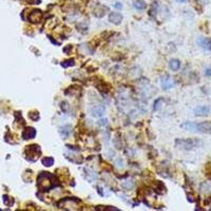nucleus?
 Masks as SVG:
<instances>
[{
	"label": "nucleus",
	"instance_id": "5",
	"mask_svg": "<svg viewBox=\"0 0 211 211\" xmlns=\"http://www.w3.org/2000/svg\"><path fill=\"white\" fill-rule=\"evenodd\" d=\"M161 84H162V88L164 90H169L174 86V80L172 77H170L169 75L163 76L162 80H161Z\"/></svg>",
	"mask_w": 211,
	"mask_h": 211
},
{
	"label": "nucleus",
	"instance_id": "9",
	"mask_svg": "<svg viewBox=\"0 0 211 211\" xmlns=\"http://www.w3.org/2000/svg\"><path fill=\"white\" fill-rule=\"evenodd\" d=\"M197 43L200 47H202L203 49L207 50V51H211V38H198Z\"/></svg>",
	"mask_w": 211,
	"mask_h": 211
},
{
	"label": "nucleus",
	"instance_id": "11",
	"mask_svg": "<svg viewBox=\"0 0 211 211\" xmlns=\"http://www.w3.org/2000/svg\"><path fill=\"white\" fill-rule=\"evenodd\" d=\"M72 132V127L70 125H66L63 127L59 128V134L63 138H68L70 135H71Z\"/></svg>",
	"mask_w": 211,
	"mask_h": 211
},
{
	"label": "nucleus",
	"instance_id": "7",
	"mask_svg": "<svg viewBox=\"0 0 211 211\" xmlns=\"http://www.w3.org/2000/svg\"><path fill=\"white\" fill-rule=\"evenodd\" d=\"M123 15H121V13H117V12H112V13H110V15H109V21L111 22V23L113 24H116V26H118V24L121 23V21H123Z\"/></svg>",
	"mask_w": 211,
	"mask_h": 211
},
{
	"label": "nucleus",
	"instance_id": "23",
	"mask_svg": "<svg viewBox=\"0 0 211 211\" xmlns=\"http://www.w3.org/2000/svg\"><path fill=\"white\" fill-rule=\"evenodd\" d=\"M176 1H177V2H185V1H186V0H176Z\"/></svg>",
	"mask_w": 211,
	"mask_h": 211
},
{
	"label": "nucleus",
	"instance_id": "20",
	"mask_svg": "<svg viewBox=\"0 0 211 211\" xmlns=\"http://www.w3.org/2000/svg\"><path fill=\"white\" fill-rule=\"evenodd\" d=\"M98 125L101 126V127H105V126L108 125V121H107V119H100V121H98Z\"/></svg>",
	"mask_w": 211,
	"mask_h": 211
},
{
	"label": "nucleus",
	"instance_id": "6",
	"mask_svg": "<svg viewBox=\"0 0 211 211\" xmlns=\"http://www.w3.org/2000/svg\"><path fill=\"white\" fill-rule=\"evenodd\" d=\"M211 108L208 106H198L194 109V114L196 116H206L210 113Z\"/></svg>",
	"mask_w": 211,
	"mask_h": 211
},
{
	"label": "nucleus",
	"instance_id": "10",
	"mask_svg": "<svg viewBox=\"0 0 211 211\" xmlns=\"http://www.w3.org/2000/svg\"><path fill=\"white\" fill-rule=\"evenodd\" d=\"M109 11V8L106 7V5H99L96 9L94 10V15L98 18H101L106 15V13Z\"/></svg>",
	"mask_w": 211,
	"mask_h": 211
},
{
	"label": "nucleus",
	"instance_id": "4",
	"mask_svg": "<svg viewBox=\"0 0 211 211\" xmlns=\"http://www.w3.org/2000/svg\"><path fill=\"white\" fill-rule=\"evenodd\" d=\"M41 18H42V12L38 9L33 10L30 13V15H29V20H30V22H33V23L39 22L41 20Z\"/></svg>",
	"mask_w": 211,
	"mask_h": 211
},
{
	"label": "nucleus",
	"instance_id": "3",
	"mask_svg": "<svg viewBox=\"0 0 211 211\" xmlns=\"http://www.w3.org/2000/svg\"><path fill=\"white\" fill-rule=\"evenodd\" d=\"M105 112H106V109L103 106L101 105H97V106H94L93 108H91L90 110V114L91 116L93 117H101L105 115Z\"/></svg>",
	"mask_w": 211,
	"mask_h": 211
},
{
	"label": "nucleus",
	"instance_id": "19",
	"mask_svg": "<svg viewBox=\"0 0 211 211\" xmlns=\"http://www.w3.org/2000/svg\"><path fill=\"white\" fill-rule=\"evenodd\" d=\"M30 118H32L33 121H38L39 119V114L37 112H34V113H30Z\"/></svg>",
	"mask_w": 211,
	"mask_h": 211
},
{
	"label": "nucleus",
	"instance_id": "1",
	"mask_svg": "<svg viewBox=\"0 0 211 211\" xmlns=\"http://www.w3.org/2000/svg\"><path fill=\"white\" fill-rule=\"evenodd\" d=\"M200 145V140L197 138H186V139L179 138L175 142V146L179 149H183V150H192V149L197 148Z\"/></svg>",
	"mask_w": 211,
	"mask_h": 211
},
{
	"label": "nucleus",
	"instance_id": "16",
	"mask_svg": "<svg viewBox=\"0 0 211 211\" xmlns=\"http://www.w3.org/2000/svg\"><path fill=\"white\" fill-rule=\"evenodd\" d=\"M134 186V183L133 182H131L130 181V183H128V182H125V183L123 184V187L125 188V189H127V190H130L132 187Z\"/></svg>",
	"mask_w": 211,
	"mask_h": 211
},
{
	"label": "nucleus",
	"instance_id": "12",
	"mask_svg": "<svg viewBox=\"0 0 211 211\" xmlns=\"http://www.w3.org/2000/svg\"><path fill=\"white\" fill-rule=\"evenodd\" d=\"M133 7L137 11H144L147 8V3L145 2L144 0H133Z\"/></svg>",
	"mask_w": 211,
	"mask_h": 211
},
{
	"label": "nucleus",
	"instance_id": "14",
	"mask_svg": "<svg viewBox=\"0 0 211 211\" xmlns=\"http://www.w3.org/2000/svg\"><path fill=\"white\" fill-rule=\"evenodd\" d=\"M41 163H42V165L45 167H52L53 165H54V158L51 156L44 157V158H42Z\"/></svg>",
	"mask_w": 211,
	"mask_h": 211
},
{
	"label": "nucleus",
	"instance_id": "21",
	"mask_svg": "<svg viewBox=\"0 0 211 211\" xmlns=\"http://www.w3.org/2000/svg\"><path fill=\"white\" fill-rule=\"evenodd\" d=\"M114 8H116V9H118V10H121V9H123V5H121V2H115L114 3Z\"/></svg>",
	"mask_w": 211,
	"mask_h": 211
},
{
	"label": "nucleus",
	"instance_id": "13",
	"mask_svg": "<svg viewBox=\"0 0 211 211\" xmlns=\"http://www.w3.org/2000/svg\"><path fill=\"white\" fill-rule=\"evenodd\" d=\"M169 67L172 71H177L181 68V61L179 59H171L170 63H169Z\"/></svg>",
	"mask_w": 211,
	"mask_h": 211
},
{
	"label": "nucleus",
	"instance_id": "15",
	"mask_svg": "<svg viewBox=\"0 0 211 211\" xmlns=\"http://www.w3.org/2000/svg\"><path fill=\"white\" fill-rule=\"evenodd\" d=\"M74 65H75V61H74V59H68V60L63 61V63H61V66H63V68L73 67Z\"/></svg>",
	"mask_w": 211,
	"mask_h": 211
},
{
	"label": "nucleus",
	"instance_id": "8",
	"mask_svg": "<svg viewBox=\"0 0 211 211\" xmlns=\"http://www.w3.org/2000/svg\"><path fill=\"white\" fill-rule=\"evenodd\" d=\"M36 136V130L34 128H26L23 132H22V138L24 140L31 139V138H34Z\"/></svg>",
	"mask_w": 211,
	"mask_h": 211
},
{
	"label": "nucleus",
	"instance_id": "17",
	"mask_svg": "<svg viewBox=\"0 0 211 211\" xmlns=\"http://www.w3.org/2000/svg\"><path fill=\"white\" fill-rule=\"evenodd\" d=\"M163 101V99L162 98H158L156 101H155V103H154V111H157V110H160L161 109V102Z\"/></svg>",
	"mask_w": 211,
	"mask_h": 211
},
{
	"label": "nucleus",
	"instance_id": "18",
	"mask_svg": "<svg viewBox=\"0 0 211 211\" xmlns=\"http://www.w3.org/2000/svg\"><path fill=\"white\" fill-rule=\"evenodd\" d=\"M61 109H63V112H68L70 109L69 103H68L67 101H63V102H61Z\"/></svg>",
	"mask_w": 211,
	"mask_h": 211
},
{
	"label": "nucleus",
	"instance_id": "22",
	"mask_svg": "<svg viewBox=\"0 0 211 211\" xmlns=\"http://www.w3.org/2000/svg\"><path fill=\"white\" fill-rule=\"evenodd\" d=\"M206 74L207 76H211V69H208V70H206Z\"/></svg>",
	"mask_w": 211,
	"mask_h": 211
},
{
	"label": "nucleus",
	"instance_id": "2",
	"mask_svg": "<svg viewBox=\"0 0 211 211\" xmlns=\"http://www.w3.org/2000/svg\"><path fill=\"white\" fill-rule=\"evenodd\" d=\"M193 131L200 132V133H211V121L194 123Z\"/></svg>",
	"mask_w": 211,
	"mask_h": 211
}]
</instances>
